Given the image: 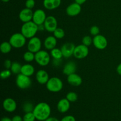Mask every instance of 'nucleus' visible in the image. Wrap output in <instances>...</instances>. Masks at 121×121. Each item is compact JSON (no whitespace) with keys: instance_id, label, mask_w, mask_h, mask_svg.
Masks as SVG:
<instances>
[{"instance_id":"f257e3e1","label":"nucleus","mask_w":121,"mask_h":121,"mask_svg":"<svg viewBox=\"0 0 121 121\" xmlns=\"http://www.w3.org/2000/svg\"><path fill=\"white\" fill-rule=\"evenodd\" d=\"M33 112L37 120L44 121L50 116L51 108L47 103L40 102L35 105Z\"/></svg>"},{"instance_id":"f03ea898","label":"nucleus","mask_w":121,"mask_h":121,"mask_svg":"<svg viewBox=\"0 0 121 121\" xmlns=\"http://www.w3.org/2000/svg\"><path fill=\"white\" fill-rule=\"evenodd\" d=\"M39 30V26L33 21H30L22 24L21 28V33L27 39H30L33 37H35Z\"/></svg>"},{"instance_id":"7ed1b4c3","label":"nucleus","mask_w":121,"mask_h":121,"mask_svg":"<svg viewBox=\"0 0 121 121\" xmlns=\"http://www.w3.org/2000/svg\"><path fill=\"white\" fill-rule=\"evenodd\" d=\"M46 88L48 91L53 93L59 92L62 90L63 83L60 78L57 77H53L50 78L46 84Z\"/></svg>"},{"instance_id":"20e7f679","label":"nucleus","mask_w":121,"mask_h":121,"mask_svg":"<svg viewBox=\"0 0 121 121\" xmlns=\"http://www.w3.org/2000/svg\"><path fill=\"white\" fill-rule=\"evenodd\" d=\"M27 38L21 33H14L11 36L9 42L12 47L15 48H20L24 46Z\"/></svg>"},{"instance_id":"39448f33","label":"nucleus","mask_w":121,"mask_h":121,"mask_svg":"<svg viewBox=\"0 0 121 121\" xmlns=\"http://www.w3.org/2000/svg\"><path fill=\"white\" fill-rule=\"evenodd\" d=\"M35 61L41 66H46L50 61L49 53L44 50H40L35 53Z\"/></svg>"},{"instance_id":"423d86ee","label":"nucleus","mask_w":121,"mask_h":121,"mask_svg":"<svg viewBox=\"0 0 121 121\" xmlns=\"http://www.w3.org/2000/svg\"><path fill=\"white\" fill-rule=\"evenodd\" d=\"M31 80L27 76L20 73L16 78V85L21 89H27L31 86Z\"/></svg>"},{"instance_id":"0eeeda50","label":"nucleus","mask_w":121,"mask_h":121,"mask_svg":"<svg viewBox=\"0 0 121 121\" xmlns=\"http://www.w3.org/2000/svg\"><path fill=\"white\" fill-rule=\"evenodd\" d=\"M41 45L42 43L41 40L37 37H33L30 39L27 44V48L28 51L36 53L41 50Z\"/></svg>"},{"instance_id":"6e6552de","label":"nucleus","mask_w":121,"mask_h":121,"mask_svg":"<svg viewBox=\"0 0 121 121\" xmlns=\"http://www.w3.org/2000/svg\"><path fill=\"white\" fill-rule=\"evenodd\" d=\"M89 48L84 44H79L74 48L73 56L78 59H83L86 57L89 54Z\"/></svg>"},{"instance_id":"1a4fd4ad","label":"nucleus","mask_w":121,"mask_h":121,"mask_svg":"<svg viewBox=\"0 0 121 121\" xmlns=\"http://www.w3.org/2000/svg\"><path fill=\"white\" fill-rule=\"evenodd\" d=\"M45 30L49 33H53L57 28V21L54 17L52 15L47 17L44 23Z\"/></svg>"},{"instance_id":"9d476101","label":"nucleus","mask_w":121,"mask_h":121,"mask_svg":"<svg viewBox=\"0 0 121 121\" xmlns=\"http://www.w3.org/2000/svg\"><path fill=\"white\" fill-rule=\"evenodd\" d=\"M93 44L98 49L104 50L107 47L108 40L104 35L98 34L93 37Z\"/></svg>"},{"instance_id":"9b49d317","label":"nucleus","mask_w":121,"mask_h":121,"mask_svg":"<svg viewBox=\"0 0 121 121\" xmlns=\"http://www.w3.org/2000/svg\"><path fill=\"white\" fill-rule=\"evenodd\" d=\"M47 16L44 11L41 9H36L33 13V17L32 21L35 22L38 26L44 24Z\"/></svg>"},{"instance_id":"f8f14e48","label":"nucleus","mask_w":121,"mask_h":121,"mask_svg":"<svg viewBox=\"0 0 121 121\" xmlns=\"http://www.w3.org/2000/svg\"><path fill=\"white\" fill-rule=\"evenodd\" d=\"M75 47V45L72 43H66L64 44L60 48L63 57L69 58L72 56H73Z\"/></svg>"},{"instance_id":"ddd939ff","label":"nucleus","mask_w":121,"mask_h":121,"mask_svg":"<svg viewBox=\"0 0 121 121\" xmlns=\"http://www.w3.org/2000/svg\"><path fill=\"white\" fill-rule=\"evenodd\" d=\"M82 11L81 5L77 2L70 4L66 8V13L69 16L74 17L79 15Z\"/></svg>"},{"instance_id":"4468645a","label":"nucleus","mask_w":121,"mask_h":121,"mask_svg":"<svg viewBox=\"0 0 121 121\" xmlns=\"http://www.w3.org/2000/svg\"><path fill=\"white\" fill-rule=\"evenodd\" d=\"M33 13L32 9L27 8H24L19 13V18L24 23L29 22L33 20Z\"/></svg>"},{"instance_id":"2eb2a0df","label":"nucleus","mask_w":121,"mask_h":121,"mask_svg":"<svg viewBox=\"0 0 121 121\" xmlns=\"http://www.w3.org/2000/svg\"><path fill=\"white\" fill-rule=\"evenodd\" d=\"M2 106L4 109L7 112H13L17 109V103L13 98H7L3 101Z\"/></svg>"},{"instance_id":"dca6fc26","label":"nucleus","mask_w":121,"mask_h":121,"mask_svg":"<svg viewBox=\"0 0 121 121\" xmlns=\"http://www.w3.org/2000/svg\"><path fill=\"white\" fill-rule=\"evenodd\" d=\"M35 79L38 83L41 85H46L50 78L48 73L46 71L44 70H40L35 74Z\"/></svg>"},{"instance_id":"f3484780","label":"nucleus","mask_w":121,"mask_h":121,"mask_svg":"<svg viewBox=\"0 0 121 121\" xmlns=\"http://www.w3.org/2000/svg\"><path fill=\"white\" fill-rule=\"evenodd\" d=\"M70 107V102L66 98L61 99L58 102L57 108L60 113H66L69 110Z\"/></svg>"},{"instance_id":"a211bd4d","label":"nucleus","mask_w":121,"mask_h":121,"mask_svg":"<svg viewBox=\"0 0 121 121\" xmlns=\"http://www.w3.org/2000/svg\"><path fill=\"white\" fill-rule=\"evenodd\" d=\"M67 82L73 86H79L82 83V79L79 75L74 73L67 76Z\"/></svg>"},{"instance_id":"6ab92c4d","label":"nucleus","mask_w":121,"mask_h":121,"mask_svg":"<svg viewBox=\"0 0 121 121\" xmlns=\"http://www.w3.org/2000/svg\"><path fill=\"white\" fill-rule=\"evenodd\" d=\"M57 41V39L53 35H50L48 36L45 39L44 41V47L47 50H52L53 48H56Z\"/></svg>"},{"instance_id":"aec40b11","label":"nucleus","mask_w":121,"mask_h":121,"mask_svg":"<svg viewBox=\"0 0 121 121\" xmlns=\"http://www.w3.org/2000/svg\"><path fill=\"white\" fill-rule=\"evenodd\" d=\"M61 0H44L43 5L46 9L53 10L57 8L60 5Z\"/></svg>"},{"instance_id":"412c9836","label":"nucleus","mask_w":121,"mask_h":121,"mask_svg":"<svg viewBox=\"0 0 121 121\" xmlns=\"http://www.w3.org/2000/svg\"><path fill=\"white\" fill-rule=\"evenodd\" d=\"M76 65L75 63L73 61H69V62L67 63L64 66L63 73L65 75L69 76L70 74L76 73Z\"/></svg>"},{"instance_id":"4be33fe9","label":"nucleus","mask_w":121,"mask_h":121,"mask_svg":"<svg viewBox=\"0 0 121 121\" xmlns=\"http://www.w3.org/2000/svg\"><path fill=\"white\" fill-rule=\"evenodd\" d=\"M34 72H35V69L34 66L30 64H26L22 66L21 67V73L27 76H31L34 73Z\"/></svg>"},{"instance_id":"5701e85b","label":"nucleus","mask_w":121,"mask_h":121,"mask_svg":"<svg viewBox=\"0 0 121 121\" xmlns=\"http://www.w3.org/2000/svg\"><path fill=\"white\" fill-rule=\"evenodd\" d=\"M12 46L10 44V43L8 41H4L2 43H1L0 46V50L1 53L3 54H7L9 53L11 51Z\"/></svg>"},{"instance_id":"b1692460","label":"nucleus","mask_w":121,"mask_h":121,"mask_svg":"<svg viewBox=\"0 0 121 121\" xmlns=\"http://www.w3.org/2000/svg\"><path fill=\"white\" fill-rule=\"evenodd\" d=\"M50 55L52 57L56 60H60L63 57V54L61 49L54 48L50 51Z\"/></svg>"},{"instance_id":"393cba45","label":"nucleus","mask_w":121,"mask_h":121,"mask_svg":"<svg viewBox=\"0 0 121 121\" xmlns=\"http://www.w3.org/2000/svg\"><path fill=\"white\" fill-rule=\"evenodd\" d=\"M21 67H22V66L19 63L13 62L10 70L11 71L12 73H13V74H18L21 73Z\"/></svg>"},{"instance_id":"a878e982","label":"nucleus","mask_w":121,"mask_h":121,"mask_svg":"<svg viewBox=\"0 0 121 121\" xmlns=\"http://www.w3.org/2000/svg\"><path fill=\"white\" fill-rule=\"evenodd\" d=\"M23 58L27 62H31L33 60H35V53L28 50V52H26L24 54Z\"/></svg>"},{"instance_id":"bb28decb","label":"nucleus","mask_w":121,"mask_h":121,"mask_svg":"<svg viewBox=\"0 0 121 121\" xmlns=\"http://www.w3.org/2000/svg\"><path fill=\"white\" fill-rule=\"evenodd\" d=\"M35 106L30 102H26L22 106V109L25 113L33 112Z\"/></svg>"},{"instance_id":"cd10ccee","label":"nucleus","mask_w":121,"mask_h":121,"mask_svg":"<svg viewBox=\"0 0 121 121\" xmlns=\"http://www.w3.org/2000/svg\"><path fill=\"white\" fill-rule=\"evenodd\" d=\"M53 35L57 39H61L65 37V32L62 28H57L53 32Z\"/></svg>"},{"instance_id":"c85d7f7f","label":"nucleus","mask_w":121,"mask_h":121,"mask_svg":"<svg viewBox=\"0 0 121 121\" xmlns=\"http://www.w3.org/2000/svg\"><path fill=\"white\" fill-rule=\"evenodd\" d=\"M66 99L70 102H74L78 100V95L76 93L74 92H70L66 95Z\"/></svg>"},{"instance_id":"c756f323","label":"nucleus","mask_w":121,"mask_h":121,"mask_svg":"<svg viewBox=\"0 0 121 121\" xmlns=\"http://www.w3.org/2000/svg\"><path fill=\"white\" fill-rule=\"evenodd\" d=\"M22 118H23V121H35L36 119L33 112L26 113Z\"/></svg>"},{"instance_id":"7c9ffc66","label":"nucleus","mask_w":121,"mask_h":121,"mask_svg":"<svg viewBox=\"0 0 121 121\" xmlns=\"http://www.w3.org/2000/svg\"><path fill=\"white\" fill-rule=\"evenodd\" d=\"M92 43H93V39H92L89 35H86V36H85L82 39L83 44L89 47V46H91Z\"/></svg>"},{"instance_id":"2f4dec72","label":"nucleus","mask_w":121,"mask_h":121,"mask_svg":"<svg viewBox=\"0 0 121 121\" xmlns=\"http://www.w3.org/2000/svg\"><path fill=\"white\" fill-rule=\"evenodd\" d=\"M11 74L12 72L11 70L6 69L1 72V74H0V76H1L2 79H6L9 78V77H10L11 76Z\"/></svg>"},{"instance_id":"473e14b6","label":"nucleus","mask_w":121,"mask_h":121,"mask_svg":"<svg viewBox=\"0 0 121 121\" xmlns=\"http://www.w3.org/2000/svg\"><path fill=\"white\" fill-rule=\"evenodd\" d=\"M99 31H100L99 28L96 26H92L90 28V33L93 36H96V35L99 34Z\"/></svg>"},{"instance_id":"72a5a7b5","label":"nucleus","mask_w":121,"mask_h":121,"mask_svg":"<svg viewBox=\"0 0 121 121\" xmlns=\"http://www.w3.org/2000/svg\"><path fill=\"white\" fill-rule=\"evenodd\" d=\"M35 1L34 0H26V7L29 9H32L35 6Z\"/></svg>"},{"instance_id":"f704fd0d","label":"nucleus","mask_w":121,"mask_h":121,"mask_svg":"<svg viewBox=\"0 0 121 121\" xmlns=\"http://www.w3.org/2000/svg\"><path fill=\"white\" fill-rule=\"evenodd\" d=\"M60 121H76V119L73 116L67 115L63 117Z\"/></svg>"},{"instance_id":"c9c22d12","label":"nucleus","mask_w":121,"mask_h":121,"mask_svg":"<svg viewBox=\"0 0 121 121\" xmlns=\"http://www.w3.org/2000/svg\"><path fill=\"white\" fill-rule=\"evenodd\" d=\"M12 64H13V62H11L10 60H6L5 61H4V67L6 69H10L11 67Z\"/></svg>"},{"instance_id":"e433bc0d","label":"nucleus","mask_w":121,"mask_h":121,"mask_svg":"<svg viewBox=\"0 0 121 121\" xmlns=\"http://www.w3.org/2000/svg\"><path fill=\"white\" fill-rule=\"evenodd\" d=\"M12 121H23V118L19 115H15L12 118Z\"/></svg>"},{"instance_id":"4c0bfd02","label":"nucleus","mask_w":121,"mask_h":121,"mask_svg":"<svg viewBox=\"0 0 121 121\" xmlns=\"http://www.w3.org/2000/svg\"><path fill=\"white\" fill-rule=\"evenodd\" d=\"M44 121H60L58 119H57L55 117H50L49 118H47L46 120H45Z\"/></svg>"},{"instance_id":"58836bf2","label":"nucleus","mask_w":121,"mask_h":121,"mask_svg":"<svg viewBox=\"0 0 121 121\" xmlns=\"http://www.w3.org/2000/svg\"><path fill=\"white\" fill-rule=\"evenodd\" d=\"M117 72L119 75L121 76V63L119 64L117 67Z\"/></svg>"},{"instance_id":"ea45409f","label":"nucleus","mask_w":121,"mask_h":121,"mask_svg":"<svg viewBox=\"0 0 121 121\" xmlns=\"http://www.w3.org/2000/svg\"><path fill=\"white\" fill-rule=\"evenodd\" d=\"M74 1H75V2L79 4L80 5H82L85 2H86V0H74Z\"/></svg>"},{"instance_id":"a19ab883","label":"nucleus","mask_w":121,"mask_h":121,"mask_svg":"<svg viewBox=\"0 0 121 121\" xmlns=\"http://www.w3.org/2000/svg\"><path fill=\"white\" fill-rule=\"evenodd\" d=\"M1 121H12V119H10L8 117H3Z\"/></svg>"},{"instance_id":"79ce46f5","label":"nucleus","mask_w":121,"mask_h":121,"mask_svg":"<svg viewBox=\"0 0 121 121\" xmlns=\"http://www.w3.org/2000/svg\"><path fill=\"white\" fill-rule=\"evenodd\" d=\"M1 1L3 2H5H5H8V1H9V0H1Z\"/></svg>"}]
</instances>
